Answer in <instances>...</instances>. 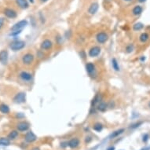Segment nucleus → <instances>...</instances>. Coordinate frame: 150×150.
<instances>
[{"label": "nucleus", "instance_id": "nucleus-1", "mask_svg": "<svg viewBox=\"0 0 150 150\" xmlns=\"http://www.w3.org/2000/svg\"><path fill=\"white\" fill-rule=\"evenodd\" d=\"M25 46V42L24 41H20V40H17L10 43L9 45V47L14 51H17L23 49Z\"/></svg>", "mask_w": 150, "mask_h": 150}, {"label": "nucleus", "instance_id": "nucleus-2", "mask_svg": "<svg viewBox=\"0 0 150 150\" xmlns=\"http://www.w3.org/2000/svg\"><path fill=\"white\" fill-rule=\"evenodd\" d=\"M26 99V94L24 92H20L18 94H17L14 98V101L17 104H21V103H24Z\"/></svg>", "mask_w": 150, "mask_h": 150}, {"label": "nucleus", "instance_id": "nucleus-3", "mask_svg": "<svg viewBox=\"0 0 150 150\" xmlns=\"http://www.w3.org/2000/svg\"><path fill=\"white\" fill-rule=\"evenodd\" d=\"M27 25H28V21L26 20H23V21L16 23L11 28V30L12 31H19V30H21L23 28H25Z\"/></svg>", "mask_w": 150, "mask_h": 150}, {"label": "nucleus", "instance_id": "nucleus-4", "mask_svg": "<svg viewBox=\"0 0 150 150\" xmlns=\"http://www.w3.org/2000/svg\"><path fill=\"white\" fill-rule=\"evenodd\" d=\"M33 61H34V56L32 54H26L22 58V61L26 65H31L33 62Z\"/></svg>", "mask_w": 150, "mask_h": 150}, {"label": "nucleus", "instance_id": "nucleus-5", "mask_svg": "<svg viewBox=\"0 0 150 150\" xmlns=\"http://www.w3.org/2000/svg\"><path fill=\"white\" fill-rule=\"evenodd\" d=\"M96 39H97V41H98L99 43L102 44V43H105L106 41L108 40V36L105 32H99L98 34L97 35Z\"/></svg>", "mask_w": 150, "mask_h": 150}, {"label": "nucleus", "instance_id": "nucleus-6", "mask_svg": "<svg viewBox=\"0 0 150 150\" xmlns=\"http://www.w3.org/2000/svg\"><path fill=\"white\" fill-rule=\"evenodd\" d=\"M100 53H101V48L99 46H93L89 50V55L91 58H94V57L98 56L100 54Z\"/></svg>", "mask_w": 150, "mask_h": 150}, {"label": "nucleus", "instance_id": "nucleus-7", "mask_svg": "<svg viewBox=\"0 0 150 150\" xmlns=\"http://www.w3.org/2000/svg\"><path fill=\"white\" fill-rule=\"evenodd\" d=\"M8 61V52L6 50H2L0 52V62L2 65H6Z\"/></svg>", "mask_w": 150, "mask_h": 150}, {"label": "nucleus", "instance_id": "nucleus-8", "mask_svg": "<svg viewBox=\"0 0 150 150\" xmlns=\"http://www.w3.org/2000/svg\"><path fill=\"white\" fill-rule=\"evenodd\" d=\"M36 139H37V137H36V135L32 131L28 132L25 135V141L27 142H29V143L33 142H35Z\"/></svg>", "mask_w": 150, "mask_h": 150}, {"label": "nucleus", "instance_id": "nucleus-9", "mask_svg": "<svg viewBox=\"0 0 150 150\" xmlns=\"http://www.w3.org/2000/svg\"><path fill=\"white\" fill-rule=\"evenodd\" d=\"M4 14L6 15V17H7L9 18H15L17 17V13L15 10L12 9H6L4 10Z\"/></svg>", "mask_w": 150, "mask_h": 150}, {"label": "nucleus", "instance_id": "nucleus-10", "mask_svg": "<svg viewBox=\"0 0 150 150\" xmlns=\"http://www.w3.org/2000/svg\"><path fill=\"white\" fill-rule=\"evenodd\" d=\"M98 8H99V6L97 2H94V3H92V4L90 6V7L88 9V13L90 14H95L97 11L98 10Z\"/></svg>", "mask_w": 150, "mask_h": 150}, {"label": "nucleus", "instance_id": "nucleus-11", "mask_svg": "<svg viewBox=\"0 0 150 150\" xmlns=\"http://www.w3.org/2000/svg\"><path fill=\"white\" fill-rule=\"evenodd\" d=\"M17 127L19 131H25L29 128V124L26 122H21L17 124Z\"/></svg>", "mask_w": 150, "mask_h": 150}, {"label": "nucleus", "instance_id": "nucleus-12", "mask_svg": "<svg viewBox=\"0 0 150 150\" xmlns=\"http://www.w3.org/2000/svg\"><path fill=\"white\" fill-rule=\"evenodd\" d=\"M52 46H53V43L50 39H45V40L42 42L41 48L42 50H50V49H51Z\"/></svg>", "mask_w": 150, "mask_h": 150}, {"label": "nucleus", "instance_id": "nucleus-13", "mask_svg": "<svg viewBox=\"0 0 150 150\" xmlns=\"http://www.w3.org/2000/svg\"><path fill=\"white\" fill-rule=\"evenodd\" d=\"M20 77H21L24 81H30V80H32V76L30 73L27 72H21L20 73Z\"/></svg>", "mask_w": 150, "mask_h": 150}, {"label": "nucleus", "instance_id": "nucleus-14", "mask_svg": "<svg viewBox=\"0 0 150 150\" xmlns=\"http://www.w3.org/2000/svg\"><path fill=\"white\" fill-rule=\"evenodd\" d=\"M16 2L21 9H27L28 7V2L27 0H16Z\"/></svg>", "mask_w": 150, "mask_h": 150}, {"label": "nucleus", "instance_id": "nucleus-15", "mask_svg": "<svg viewBox=\"0 0 150 150\" xmlns=\"http://www.w3.org/2000/svg\"><path fill=\"white\" fill-rule=\"evenodd\" d=\"M68 145L70 148L72 149H75L79 145V140L78 138H72L69 141V142L68 143Z\"/></svg>", "mask_w": 150, "mask_h": 150}, {"label": "nucleus", "instance_id": "nucleus-16", "mask_svg": "<svg viewBox=\"0 0 150 150\" xmlns=\"http://www.w3.org/2000/svg\"><path fill=\"white\" fill-rule=\"evenodd\" d=\"M86 72H87L90 75H92L93 73L95 72V66L92 64V63H87L86 65Z\"/></svg>", "mask_w": 150, "mask_h": 150}, {"label": "nucleus", "instance_id": "nucleus-17", "mask_svg": "<svg viewBox=\"0 0 150 150\" xmlns=\"http://www.w3.org/2000/svg\"><path fill=\"white\" fill-rule=\"evenodd\" d=\"M132 13H133V14L135 15V16L140 15L142 13V7L141 6H134V8L133 9V10H132Z\"/></svg>", "mask_w": 150, "mask_h": 150}, {"label": "nucleus", "instance_id": "nucleus-18", "mask_svg": "<svg viewBox=\"0 0 150 150\" xmlns=\"http://www.w3.org/2000/svg\"><path fill=\"white\" fill-rule=\"evenodd\" d=\"M0 112L3 114H7L9 112V108L8 107V105H6L5 104L0 105Z\"/></svg>", "mask_w": 150, "mask_h": 150}, {"label": "nucleus", "instance_id": "nucleus-19", "mask_svg": "<svg viewBox=\"0 0 150 150\" xmlns=\"http://www.w3.org/2000/svg\"><path fill=\"white\" fill-rule=\"evenodd\" d=\"M107 107H108V105L107 104H106L105 102L104 101H101V102H100L98 105V109L99 110L100 112H105L106 109H107Z\"/></svg>", "mask_w": 150, "mask_h": 150}, {"label": "nucleus", "instance_id": "nucleus-20", "mask_svg": "<svg viewBox=\"0 0 150 150\" xmlns=\"http://www.w3.org/2000/svg\"><path fill=\"white\" fill-rule=\"evenodd\" d=\"M9 144H10V142H9V140L8 138H0V145L7 146Z\"/></svg>", "mask_w": 150, "mask_h": 150}, {"label": "nucleus", "instance_id": "nucleus-21", "mask_svg": "<svg viewBox=\"0 0 150 150\" xmlns=\"http://www.w3.org/2000/svg\"><path fill=\"white\" fill-rule=\"evenodd\" d=\"M124 131V129H119V130H117V131H116L115 132H113L112 134L110 135V138H116V137H118L119 134H121Z\"/></svg>", "mask_w": 150, "mask_h": 150}, {"label": "nucleus", "instance_id": "nucleus-22", "mask_svg": "<svg viewBox=\"0 0 150 150\" xmlns=\"http://www.w3.org/2000/svg\"><path fill=\"white\" fill-rule=\"evenodd\" d=\"M17 136H18V132L16 131H11V132L9 134L8 138L10 139V140H14V139H15Z\"/></svg>", "mask_w": 150, "mask_h": 150}, {"label": "nucleus", "instance_id": "nucleus-23", "mask_svg": "<svg viewBox=\"0 0 150 150\" xmlns=\"http://www.w3.org/2000/svg\"><path fill=\"white\" fill-rule=\"evenodd\" d=\"M139 39H140V41L142 42H145L149 39V35L147 33H142V34L140 35Z\"/></svg>", "mask_w": 150, "mask_h": 150}, {"label": "nucleus", "instance_id": "nucleus-24", "mask_svg": "<svg viewBox=\"0 0 150 150\" xmlns=\"http://www.w3.org/2000/svg\"><path fill=\"white\" fill-rule=\"evenodd\" d=\"M112 68L115 69V71H119V64L117 61H116V59L113 58L112 61Z\"/></svg>", "mask_w": 150, "mask_h": 150}, {"label": "nucleus", "instance_id": "nucleus-25", "mask_svg": "<svg viewBox=\"0 0 150 150\" xmlns=\"http://www.w3.org/2000/svg\"><path fill=\"white\" fill-rule=\"evenodd\" d=\"M94 130L96 131H98V132H100V131H102V129H103V126L102 124H101V123H96V124L94 126Z\"/></svg>", "mask_w": 150, "mask_h": 150}, {"label": "nucleus", "instance_id": "nucleus-26", "mask_svg": "<svg viewBox=\"0 0 150 150\" xmlns=\"http://www.w3.org/2000/svg\"><path fill=\"white\" fill-rule=\"evenodd\" d=\"M142 28H143V25L142 23H137V24H135L133 26V28H134V30H135V31H139V30H141Z\"/></svg>", "mask_w": 150, "mask_h": 150}, {"label": "nucleus", "instance_id": "nucleus-27", "mask_svg": "<svg viewBox=\"0 0 150 150\" xmlns=\"http://www.w3.org/2000/svg\"><path fill=\"white\" fill-rule=\"evenodd\" d=\"M21 32V30H19V31H13V32L10 34V35H17L20 34Z\"/></svg>", "mask_w": 150, "mask_h": 150}, {"label": "nucleus", "instance_id": "nucleus-28", "mask_svg": "<svg viewBox=\"0 0 150 150\" xmlns=\"http://www.w3.org/2000/svg\"><path fill=\"white\" fill-rule=\"evenodd\" d=\"M3 25H4V18L0 17V29L2 28Z\"/></svg>", "mask_w": 150, "mask_h": 150}, {"label": "nucleus", "instance_id": "nucleus-29", "mask_svg": "<svg viewBox=\"0 0 150 150\" xmlns=\"http://www.w3.org/2000/svg\"><path fill=\"white\" fill-rule=\"evenodd\" d=\"M148 139H149V135L148 134H145L144 136H143V142H146L148 141Z\"/></svg>", "mask_w": 150, "mask_h": 150}, {"label": "nucleus", "instance_id": "nucleus-30", "mask_svg": "<svg viewBox=\"0 0 150 150\" xmlns=\"http://www.w3.org/2000/svg\"><path fill=\"white\" fill-rule=\"evenodd\" d=\"M126 50H127V52L129 53V52H131L132 51V46L130 45V46H128L127 47H126Z\"/></svg>", "mask_w": 150, "mask_h": 150}, {"label": "nucleus", "instance_id": "nucleus-31", "mask_svg": "<svg viewBox=\"0 0 150 150\" xmlns=\"http://www.w3.org/2000/svg\"><path fill=\"white\" fill-rule=\"evenodd\" d=\"M114 149H115V148L112 147H112H109V148L107 149V150H114Z\"/></svg>", "mask_w": 150, "mask_h": 150}, {"label": "nucleus", "instance_id": "nucleus-32", "mask_svg": "<svg viewBox=\"0 0 150 150\" xmlns=\"http://www.w3.org/2000/svg\"><path fill=\"white\" fill-rule=\"evenodd\" d=\"M138 1H139L140 2H144L145 0H138Z\"/></svg>", "mask_w": 150, "mask_h": 150}, {"label": "nucleus", "instance_id": "nucleus-33", "mask_svg": "<svg viewBox=\"0 0 150 150\" xmlns=\"http://www.w3.org/2000/svg\"><path fill=\"white\" fill-rule=\"evenodd\" d=\"M32 150H39V148H34Z\"/></svg>", "mask_w": 150, "mask_h": 150}, {"label": "nucleus", "instance_id": "nucleus-34", "mask_svg": "<svg viewBox=\"0 0 150 150\" xmlns=\"http://www.w3.org/2000/svg\"><path fill=\"white\" fill-rule=\"evenodd\" d=\"M29 2H31V3H33V2H34V0H29Z\"/></svg>", "mask_w": 150, "mask_h": 150}, {"label": "nucleus", "instance_id": "nucleus-35", "mask_svg": "<svg viewBox=\"0 0 150 150\" xmlns=\"http://www.w3.org/2000/svg\"><path fill=\"white\" fill-rule=\"evenodd\" d=\"M42 2H46V1H48V0H41Z\"/></svg>", "mask_w": 150, "mask_h": 150}, {"label": "nucleus", "instance_id": "nucleus-36", "mask_svg": "<svg viewBox=\"0 0 150 150\" xmlns=\"http://www.w3.org/2000/svg\"><path fill=\"white\" fill-rule=\"evenodd\" d=\"M149 108H150V102L149 103Z\"/></svg>", "mask_w": 150, "mask_h": 150}, {"label": "nucleus", "instance_id": "nucleus-37", "mask_svg": "<svg viewBox=\"0 0 150 150\" xmlns=\"http://www.w3.org/2000/svg\"><path fill=\"white\" fill-rule=\"evenodd\" d=\"M125 1H130V0H125Z\"/></svg>", "mask_w": 150, "mask_h": 150}]
</instances>
